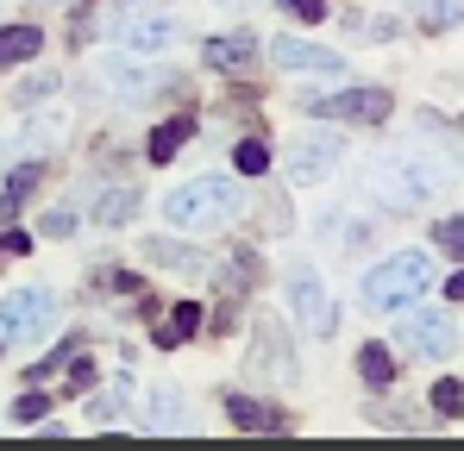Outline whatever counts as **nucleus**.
<instances>
[{"label":"nucleus","mask_w":464,"mask_h":451,"mask_svg":"<svg viewBox=\"0 0 464 451\" xmlns=\"http://www.w3.org/2000/svg\"><path fill=\"white\" fill-rule=\"evenodd\" d=\"M358 376H364L371 389H389V382H395V351H389V345H358Z\"/></svg>","instance_id":"obj_17"},{"label":"nucleus","mask_w":464,"mask_h":451,"mask_svg":"<svg viewBox=\"0 0 464 451\" xmlns=\"http://www.w3.org/2000/svg\"><path fill=\"white\" fill-rule=\"evenodd\" d=\"M145 257L163 264V270H176V276H208V270H214L195 245H176V238H151V245H145Z\"/></svg>","instance_id":"obj_13"},{"label":"nucleus","mask_w":464,"mask_h":451,"mask_svg":"<svg viewBox=\"0 0 464 451\" xmlns=\"http://www.w3.org/2000/svg\"><path fill=\"white\" fill-rule=\"evenodd\" d=\"M38 176H44V163H19L13 176H6V195H0V220H13L19 214V201L38 188Z\"/></svg>","instance_id":"obj_18"},{"label":"nucleus","mask_w":464,"mask_h":451,"mask_svg":"<svg viewBox=\"0 0 464 451\" xmlns=\"http://www.w3.org/2000/svg\"><path fill=\"white\" fill-rule=\"evenodd\" d=\"M433 283V264H427V251H395L389 264H377L371 276H364V301L371 307H414V295Z\"/></svg>","instance_id":"obj_2"},{"label":"nucleus","mask_w":464,"mask_h":451,"mask_svg":"<svg viewBox=\"0 0 464 451\" xmlns=\"http://www.w3.org/2000/svg\"><path fill=\"white\" fill-rule=\"evenodd\" d=\"M44 232H51V238H70V232H76V214H70V207L44 214Z\"/></svg>","instance_id":"obj_27"},{"label":"nucleus","mask_w":464,"mask_h":451,"mask_svg":"<svg viewBox=\"0 0 464 451\" xmlns=\"http://www.w3.org/2000/svg\"><path fill=\"white\" fill-rule=\"evenodd\" d=\"M195 332H201V307H195V301H176L169 320H157V326H151V339L163 345V351H176V345L195 339Z\"/></svg>","instance_id":"obj_15"},{"label":"nucleus","mask_w":464,"mask_h":451,"mask_svg":"<svg viewBox=\"0 0 464 451\" xmlns=\"http://www.w3.org/2000/svg\"><path fill=\"white\" fill-rule=\"evenodd\" d=\"M0 351H6V332H0Z\"/></svg>","instance_id":"obj_31"},{"label":"nucleus","mask_w":464,"mask_h":451,"mask_svg":"<svg viewBox=\"0 0 464 451\" xmlns=\"http://www.w3.org/2000/svg\"><path fill=\"white\" fill-rule=\"evenodd\" d=\"M120 408H126V389H113V395H94V408H88V414L107 427V420H120Z\"/></svg>","instance_id":"obj_25"},{"label":"nucleus","mask_w":464,"mask_h":451,"mask_svg":"<svg viewBox=\"0 0 464 451\" xmlns=\"http://www.w3.org/2000/svg\"><path fill=\"white\" fill-rule=\"evenodd\" d=\"M238 214H245V201H238V188L220 182V176H201V182H188V188H176L163 201V220L176 226V232H220Z\"/></svg>","instance_id":"obj_1"},{"label":"nucleus","mask_w":464,"mask_h":451,"mask_svg":"<svg viewBox=\"0 0 464 451\" xmlns=\"http://www.w3.org/2000/svg\"><path fill=\"white\" fill-rule=\"evenodd\" d=\"M446 295H452V301H464V270L452 276V283H446Z\"/></svg>","instance_id":"obj_30"},{"label":"nucleus","mask_w":464,"mask_h":451,"mask_svg":"<svg viewBox=\"0 0 464 451\" xmlns=\"http://www.w3.org/2000/svg\"><path fill=\"white\" fill-rule=\"evenodd\" d=\"M157 427H176V389H157Z\"/></svg>","instance_id":"obj_29"},{"label":"nucleus","mask_w":464,"mask_h":451,"mask_svg":"<svg viewBox=\"0 0 464 451\" xmlns=\"http://www.w3.org/2000/svg\"><path fill=\"white\" fill-rule=\"evenodd\" d=\"M51 320H57V295H51V289H13V295L0 301V332H6L13 345L44 339Z\"/></svg>","instance_id":"obj_3"},{"label":"nucleus","mask_w":464,"mask_h":451,"mask_svg":"<svg viewBox=\"0 0 464 451\" xmlns=\"http://www.w3.org/2000/svg\"><path fill=\"white\" fill-rule=\"evenodd\" d=\"M395 345H401V351H414V358H452L459 326H452V313L414 307V313H401V320H395Z\"/></svg>","instance_id":"obj_4"},{"label":"nucleus","mask_w":464,"mask_h":451,"mask_svg":"<svg viewBox=\"0 0 464 451\" xmlns=\"http://www.w3.org/2000/svg\"><path fill=\"white\" fill-rule=\"evenodd\" d=\"M389 88H352V94H333V101H314L308 113H320V120H358V126H377V120H389Z\"/></svg>","instance_id":"obj_7"},{"label":"nucleus","mask_w":464,"mask_h":451,"mask_svg":"<svg viewBox=\"0 0 464 451\" xmlns=\"http://www.w3.org/2000/svg\"><path fill=\"white\" fill-rule=\"evenodd\" d=\"M132 207H139V188H107V195L94 201V220H101V226H126V220H132Z\"/></svg>","instance_id":"obj_19"},{"label":"nucleus","mask_w":464,"mask_h":451,"mask_svg":"<svg viewBox=\"0 0 464 451\" xmlns=\"http://www.w3.org/2000/svg\"><path fill=\"white\" fill-rule=\"evenodd\" d=\"M25 251H32V238H25V232H6V226H0V257H25Z\"/></svg>","instance_id":"obj_28"},{"label":"nucleus","mask_w":464,"mask_h":451,"mask_svg":"<svg viewBox=\"0 0 464 451\" xmlns=\"http://www.w3.org/2000/svg\"><path fill=\"white\" fill-rule=\"evenodd\" d=\"M251 283H257V257H251V251H238V257H232V270H227V289H232V295H245Z\"/></svg>","instance_id":"obj_22"},{"label":"nucleus","mask_w":464,"mask_h":451,"mask_svg":"<svg viewBox=\"0 0 464 451\" xmlns=\"http://www.w3.org/2000/svg\"><path fill=\"white\" fill-rule=\"evenodd\" d=\"M427 401H433V408H440V414H464V382H459V376H440V382H433V395H427Z\"/></svg>","instance_id":"obj_21"},{"label":"nucleus","mask_w":464,"mask_h":451,"mask_svg":"<svg viewBox=\"0 0 464 451\" xmlns=\"http://www.w3.org/2000/svg\"><path fill=\"white\" fill-rule=\"evenodd\" d=\"M188 139H195V120H188V113H176V120H163L151 139H145V157H151V163H169Z\"/></svg>","instance_id":"obj_16"},{"label":"nucleus","mask_w":464,"mask_h":451,"mask_svg":"<svg viewBox=\"0 0 464 451\" xmlns=\"http://www.w3.org/2000/svg\"><path fill=\"white\" fill-rule=\"evenodd\" d=\"M283 13L302 19V25H314V19H326V0H283Z\"/></svg>","instance_id":"obj_26"},{"label":"nucleus","mask_w":464,"mask_h":451,"mask_svg":"<svg viewBox=\"0 0 464 451\" xmlns=\"http://www.w3.org/2000/svg\"><path fill=\"white\" fill-rule=\"evenodd\" d=\"M113 38L126 51H163V44H176V19L169 13H151V6H126L120 25H113Z\"/></svg>","instance_id":"obj_5"},{"label":"nucleus","mask_w":464,"mask_h":451,"mask_svg":"<svg viewBox=\"0 0 464 451\" xmlns=\"http://www.w3.org/2000/svg\"><path fill=\"white\" fill-rule=\"evenodd\" d=\"M232 163H238V176H264V169H270V145H264V139H238Z\"/></svg>","instance_id":"obj_20"},{"label":"nucleus","mask_w":464,"mask_h":451,"mask_svg":"<svg viewBox=\"0 0 464 451\" xmlns=\"http://www.w3.org/2000/svg\"><path fill=\"white\" fill-rule=\"evenodd\" d=\"M251 370H257V376L270 370L276 382H289V376H295V364H289V345H283V332H276L270 320L257 326V345H251Z\"/></svg>","instance_id":"obj_12"},{"label":"nucleus","mask_w":464,"mask_h":451,"mask_svg":"<svg viewBox=\"0 0 464 451\" xmlns=\"http://www.w3.org/2000/svg\"><path fill=\"white\" fill-rule=\"evenodd\" d=\"M433 238H440L446 257H459V264H464V220H440V226H433Z\"/></svg>","instance_id":"obj_24"},{"label":"nucleus","mask_w":464,"mask_h":451,"mask_svg":"<svg viewBox=\"0 0 464 451\" xmlns=\"http://www.w3.org/2000/svg\"><path fill=\"white\" fill-rule=\"evenodd\" d=\"M289 301H295V313H302V326H308L314 339L333 332V301H326V289H320V276L295 270V276H289Z\"/></svg>","instance_id":"obj_8"},{"label":"nucleus","mask_w":464,"mask_h":451,"mask_svg":"<svg viewBox=\"0 0 464 451\" xmlns=\"http://www.w3.org/2000/svg\"><path fill=\"white\" fill-rule=\"evenodd\" d=\"M227 420L238 433H289V414L270 401H251V395H227Z\"/></svg>","instance_id":"obj_11"},{"label":"nucleus","mask_w":464,"mask_h":451,"mask_svg":"<svg viewBox=\"0 0 464 451\" xmlns=\"http://www.w3.org/2000/svg\"><path fill=\"white\" fill-rule=\"evenodd\" d=\"M44 414H51V395H19V401H13V420H19V427H38Z\"/></svg>","instance_id":"obj_23"},{"label":"nucleus","mask_w":464,"mask_h":451,"mask_svg":"<svg viewBox=\"0 0 464 451\" xmlns=\"http://www.w3.org/2000/svg\"><path fill=\"white\" fill-rule=\"evenodd\" d=\"M251 57H257V38H251V32H220V38H208V44H201V63H208V70H220V75L251 70Z\"/></svg>","instance_id":"obj_10"},{"label":"nucleus","mask_w":464,"mask_h":451,"mask_svg":"<svg viewBox=\"0 0 464 451\" xmlns=\"http://www.w3.org/2000/svg\"><path fill=\"white\" fill-rule=\"evenodd\" d=\"M270 57H276V63H283L289 75H339V70H345L333 51H320V44H302V38H276V44H270Z\"/></svg>","instance_id":"obj_9"},{"label":"nucleus","mask_w":464,"mask_h":451,"mask_svg":"<svg viewBox=\"0 0 464 451\" xmlns=\"http://www.w3.org/2000/svg\"><path fill=\"white\" fill-rule=\"evenodd\" d=\"M44 51V32L38 25H0V70H19Z\"/></svg>","instance_id":"obj_14"},{"label":"nucleus","mask_w":464,"mask_h":451,"mask_svg":"<svg viewBox=\"0 0 464 451\" xmlns=\"http://www.w3.org/2000/svg\"><path fill=\"white\" fill-rule=\"evenodd\" d=\"M339 157H345V139H339V132H302V139L289 145V176H295V182H320Z\"/></svg>","instance_id":"obj_6"}]
</instances>
